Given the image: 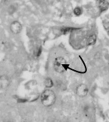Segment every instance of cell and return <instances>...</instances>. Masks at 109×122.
<instances>
[{
	"instance_id": "obj_1",
	"label": "cell",
	"mask_w": 109,
	"mask_h": 122,
	"mask_svg": "<svg viewBox=\"0 0 109 122\" xmlns=\"http://www.w3.org/2000/svg\"><path fill=\"white\" fill-rule=\"evenodd\" d=\"M55 93L50 89H46L40 95V101L44 107H52L56 101Z\"/></svg>"
},
{
	"instance_id": "obj_2",
	"label": "cell",
	"mask_w": 109,
	"mask_h": 122,
	"mask_svg": "<svg viewBox=\"0 0 109 122\" xmlns=\"http://www.w3.org/2000/svg\"><path fill=\"white\" fill-rule=\"evenodd\" d=\"M67 62L64 57L59 56L56 57L53 63L54 71L58 74H63L66 70Z\"/></svg>"
},
{
	"instance_id": "obj_3",
	"label": "cell",
	"mask_w": 109,
	"mask_h": 122,
	"mask_svg": "<svg viewBox=\"0 0 109 122\" xmlns=\"http://www.w3.org/2000/svg\"><path fill=\"white\" fill-rule=\"evenodd\" d=\"M89 92L88 88L87 85L84 84H81L76 88V94L78 97L83 98L87 96Z\"/></svg>"
},
{
	"instance_id": "obj_4",
	"label": "cell",
	"mask_w": 109,
	"mask_h": 122,
	"mask_svg": "<svg viewBox=\"0 0 109 122\" xmlns=\"http://www.w3.org/2000/svg\"><path fill=\"white\" fill-rule=\"evenodd\" d=\"M10 29L12 33L15 35H17L21 32L22 30V25L19 21L16 20V21H14L11 23Z\"/></svg>"
},
{
	"instance_id": "obj_5",
	"label": "cell",
	"mask_w": 109,
	"mask_h": 122,
	"mask_svg": "<svg viewBox=\"0 0 109 122\" xmlns=\"http://www.w3.org/2000/svg\"><path fill=\"white\" fill-rule=\"evenodd\" d=\"M10 78L7 75H3L0 76V89L5 90L10 86Z\"/></svg>"
},
{
	"instance_id": "obj_6",
	"label": "cell",
	"mask_w": 109,
	"mask_h": 122,
	"mask_svg": "<svg viewBox=\"0 0 109 122\" xmlns=\"http://www.w3.org/2000/svg\"><path fill=\"white\" fill-rule=\"evenodd\" d=\"M98 5L101 12L106 11L109 7V3L107 0H97Z\"/></svg>"
},
{
	"instance_id": "obj_7",
	"label": "cell",
	"mask_w": 109,
	"mask_h": 122,
	"mask_svg": "<svg viewBox=\"0 0 109 122\" xmlns=\"http://www.w3.org/2000/svg\"><path fill=\"white\" fill-rule=\"evenodd\" d=\"M43 84L46 89H51L54 86V82L51 78L48 77L44 80Z\"/></svg>"
},
{
	"instance_id": "obj_8",
	"label": "cell",
	"mask_w": 109,
	"mask_h": 122,
	"mask_svg": "<svg viewBox=\"0 0 109 122\" xmlns=\"http://www.w3.org/2000/svg\"><path fill=\"white\" fill-rule=\"evenodd\" d=\"M96 36L95 34L90 35L87 40V45L88 46H92L95 44L96 41Z\"/></svg>"
},
{
	"instance_id": "obj_9",
	"label": "cell",
	"mask_w": 109,
	"mask_h": 122,
	"mask_svg": "<svg viewBox=\"0 0 109 122\" xmlns=\"http://www.w3.org/2000/svg\"><path fill=\"white\" fill-rule=\"evenodd\" d=\"M82 8L79 7H75L73 10V13L74 15L76 16H80L82 14Z\"/></svg>"
},
{
	"instance_id": "obj_10",
	"label": "cell",
	"mask_w": 109,
	"mask_h": 122,
	"mask_svg": "<svg viewBox=\"0 0 109 122\" xmlns=\"http://www.w3.org/2000/svg\"><path fill=\"white\" fill-rule=\"evenodd\" d=\"M77 28H73V27H63L61 28V32L63 34H66L68 32H71L72 31H73L74 30H76Z\"/></svg>"
}]
</instances>
